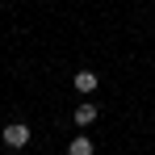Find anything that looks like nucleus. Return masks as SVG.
Instances as JSON below:
<instances>
[{"mask_svg":"<svg viewBox=\"0 0 155 155\" xmlns=\"http://www.w3.org/2000/svg\"><path fill=\"white\" fill-rule=\"evenodd\" d=\"M0 138H4V147L21 151V147H29V126H25V122H8V126L0 130Z\"/></svg>","mask_w":155,"mask_h":155,"instance_id":"1","label":"nucleus"},{"mask_svg":"<svg viewBox=\"0 0 155 155\" xmlns=\"http://www.w3.org/2000/svg\"><path fill=\"white\" fill-rule=\"evenodd\" d=\"M71 117H76V126H92V122L101 117V109H97L92 101H84V105H76V113H71Z\"/></svg>","mask_w":155,"mask_h":155,"instance_id":"2","label":"nucleus"},{"mask_svg":"<svg viewBox=\"0 0 155 155\" xmlns=\"http://www.w3.org/2000/svg\"><path fill=\"white\" fill-rule=\"evenodd\" d=\"M92 151H97V147H92V138H88V134H76V138L67 143V155H92Z\"/></svg>","mask_w":155,"mask_h":155,"instance_id":"4","label":"nucleus"},{"mask_svg":"<svg viewBox=\"0 0 155 155\" xmlns=\"http://www.w3.org/2000/svg\"><path fill=\"white\" fill-rule=\"evenodd\" d=\"M71 84H76V92H84V97H88V92H97L101 76H97V71H76V80H71Z\"/></svg>","mask_w":155,"mask_h":155,"instance_id":"3","label":"nucleus"}]
</instances>
